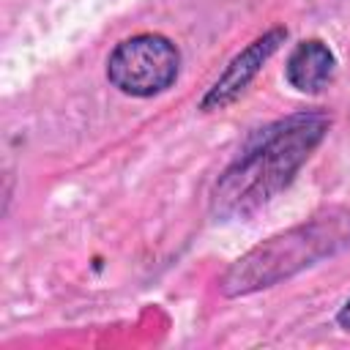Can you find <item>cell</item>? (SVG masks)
I'll list each match as a JSON object with an SVG mask.
<instances>
[{"instance_id":"cell-1","label":"cell","mask_w":350,"mask_h":350,"mask_svg":"<svg viewBox=\"0 0 350 350\" xmlns=\"http://www.w3.org/2000/svg\"><path fill=\"white\" fill-rule=\"evenodd\" d=\"M328 123L323 112H298L260 129L216 180L211 194L213 213L221 219L249 216L276 197L320 145Z\"/></svg>"},{"instance_id":"cell-4","label":"cell","mask_w":350,"mask_h":350,"mask_svg":"<svg viewBox=\"0 0 350 350\" xmlns=\"http://www.w3.org/2000/svg\"><path fill=\"white\" fill-rule=\"evenodd\" d=\"M287 38V30L284 27H273L268 33H262L260 38H254L241 55H235L230 60V66L221 71V77L213 82V88L205 93L202 98V109L211 112V109H221L227 107L230 101L238 98V93L254 79V74L260 71V66L279 49V44Z\"/></svg>"},{"instance_id":"cell-5","label":"cell","mask_w":350,"mask_h":350,"mask_svg":"<svg viewBox=\"0 0 350 350\" xmlns=\"http://www.w3.org/2000/svg\"><path fill=\"white\" fill-rule=\"evenodd\" d=\"M334 68H336L334 52L323 41L309 38V41H301L290 52L287 66H284V77H287V82L295 90H301V93H317V90H323L331 82Z\"/></svg>"},{"instance_id":"cell-3","label":"cell","mask_w":350,"mask_h":350,"mask_svg":"<svg viewBox=\"0 0 350 350\" xmlns=\"http://www.w3.org/2000/svg\"><path fill=\"white\" fill-rule=\"evenodd\" d=\"M178 68H180L178 46L159 33H139L120 41L107 60L109 82L118 90L139 98L167 90L175 82Z\"/></svg>"},{"instance_id":"cell-6","label":"cell","mask_w":350,"mask_h":350,"mask_svg":"<svg viewBox=\"0 0 350 350\" xmlns=\"http://www.w3.org/2000/svg\"><path fill=\"white\" fill-rule=\"evenodd\" d=\"M336 323L342 325V328H347L350 331V298L345 301V306L339 309V314H336Z\"/></svg>"},{"instance_id":"cell-2","label":"cell","mask_w":350,"mask_h":350,"mask_svg":"<svg viewBox=\"0 0 350 350\" xmlns=\"http://www.w3.org/2000/svg\"><path fill=\"white\" fill-rule=\"evenodd\" d=\"M350 246V208H325L309 221L290 227L230 265L219 287L224 295H246L271 287L323 257H331Z\"/></svg>"}]
</instances>
